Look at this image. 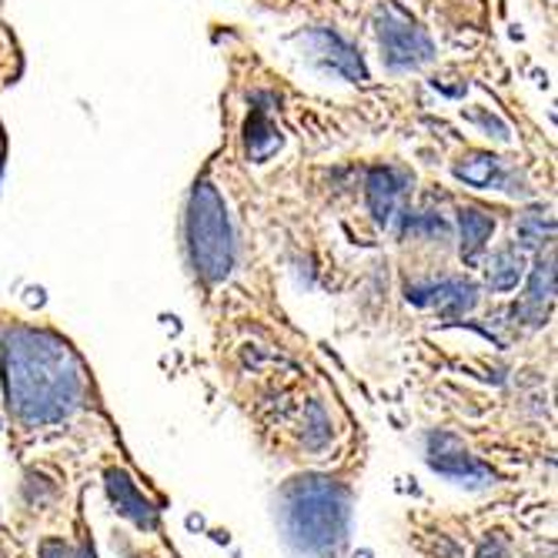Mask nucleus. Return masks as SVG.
<instances>
[{
  "instance_id": "obj_16",
  "label": "nucleus",
  "mask_w": 558,
  "mask_h": 558,
  "mask_svg": "<svg viewBox=\"0 0 558 558\" xmlns=\"http://www.w3.org/2000/svg\"><path fill=\"white\" fill-rule=\"evenodd\" d=\"M401 234H412V238H448V225L432 215V211H422V215H404L401 221Z\"/></svg>"
},
{
  "instance_id": "obj_9",
  "label": "nucleus",
  "mask_w": 558,
  "mask_h": 558,
  "mask_svg": "<svg viewBox=\"0 0 558 558\" xmlns=\"http://www.w3.org/2000/svg\"><path fill=\"white\" fill-rule=\"evenodd\" d=\"M268 105H271L268 94H255V105H251V114L244 121V155L255 165H265L281 147V131L275 124Z\"/></svg>"
},
{
  "instance_id": "obj_4",
  "label": "nucleus",
  "mask_w": 558,
  "mask_h": 558,
  "mask_svg": "<svg viewBox=\"0 0 558 558\" xmlns=\"http://www.w3.org/2000/svg\"><path fill=\"white\" fill-rule=\"evenodd\" d=\"M375 27H378V44H381V61L388 71L395 74L418 71L422 64L435 58V44L428 31L412 14H404L398 4H391V0H385L378 8Z\"/></svg>"
},
{
  "instance_id": "obj_1",
  "label": "nucleus",
  "mask_w": 558,
  "mask_h": 558,
  "mask_svg": "<svg viewBox=\"0 0 558 558\" xmlns=\"http://www.w3.org/2000/svg\"><path fill=\"white\" fill-rule=\"evenodd\" d=\"M4 391L24 425H54L81 409L87 381L68 341L40 328H11L4 335Z\"/></svg>"
},
{
  "instance_id": "obj_17",
  "label": "nucleus",
  "mask_w": 558,
  "mask_h": 558,
  "mask_svg": "<svg viewBox=\"0 0 558 558\" xmlns=\"http://www.w3.org/2000/svg\"><path fill=\"white\" fill-rule=\"evenodd\" d=\"M475 558H512L509 545H505L501 538H485L475 551Z\"/></svg>"
},
{
  "instance_id": "obj_10",
  "label": "nucleus",
  "mask_w": 558,
  "mask_h": 558,
  "mask_svg": "<svg viewBox=\"0 0 558 558\" xmlns=\"http://www.w3.org/2000/svg\"><path fill=\"white\" fill-rule=\"evenodd\" d=\"M108 492H111V501L118 505V512L124 519H131L137 529H158V512H155V505H150L137 485L131 482V475L124 469H111L108 472Z\"/></svg>"
},
{
  "instance_id": "obj_2",
  "label": "nucleus",
  "mask_w": 558,
  "mask_h": 558,
  "mask_svg": "<svg viewBox=\"0 0 558 558\" xmlns=\"http://www.w3.org/2000/svg\"><path fill=\"white\" fill-rule=\"evenodd\" d=\"M281 522L294 548L325 558L344 542L348 492L331 478H294L281 495Z\"/></svg>"
},
{
  "instance_id": "obj_13",
  "label": "nucleus",
  "mask_w": 558,
  "mask_h": 558,
  "mask_svg": "<svg viewBox=\"0 0 558 558\" xmlns=\"http://www.w3.org/2000/svg\"><path fill=\"white\" fill-rule=\"evenodd\" d=\"M488 288L492 291H515L519 281L525 278V258L519 247H501L488 262Z\"/></svg>"
},
{
  "instance_id": "obj_6",
  "label": "nucleus",
  "mask_w": 558,
  "mask_h": 558,
  "mask_svg": "<svg viewBox=\"0 0 558 558\" xmlns=\"http://www.w3.org/2000/svg\"><path fill=\"white\" fill-rule=\"evenodd\" d=\"M478 288L469 278H441V281H415L409 284V301L412 304H432L445 318H462L465 312L475 308Z\"/></svg>"
},
{
  "instance_id": "obj_8",
  "label": "nucleus",
  "mask_w": 558,
  "mask_h": 558,
  "mask_svg": "<svg viewBox=\"0 0 558 558\" xmlns=\"http://www.w3.org/2000/svg\"><path fill=\"white\" fill-rule=\"evenodd\" d=\"M404 191H409V174L404 171H395V168H372L368 171L365 197H368V211L375 215V221L381 228H388L398 218Z\"/></svg>"
},
{
  "instance_id": "obj_15",
  "label": "nucleus",
  "mask_w": 558,
  "mask_h": 558,
  "mask_svg": "<svg viewBox=\"0 0 558 558\" xmlns=\"http://www.w3.org/2000/svg\"><path fill=\"white\" fill-rule=\"evenodd\" d=\"M551 234H555V218L548 211H529V215H522V221H519V241L525 247H542V241L551 238Z\"/></svg>"
},
{
  "instance_id": "obj_5",
  "label": "nucleus",
  "mask_w": 558,
  "mask_h": 558,
  "mask_svg": "<svg viewBox=\"0 0 558 558\" xmlns=\"http://www.w3.org/2000/svg\"><path fill=\"white\" fill-rule=\"evenodd\" d=\"M301 47H304V54H308L312 64H318L322 71L348 81V84H365L368 81V68H365V58H362V50L354 47L351 40H344L338 31L331 27H312V31H304L301 37Z\"/></svg>"
},
{
  "instance_id": "obj_18",
  "label": "nucleus",
  "mask_w": 558,
  "mask_h": 558,
  "mask_svg": "<svg viewBox=\"0 0 558 558\" xmlns=\"http://www.w3.org/2000/svg\"><path fill=\"white\" fill-rule=\"evenodd\" d=\"M40 555H44V558H77L64 542H44V545H40Z\"/></svg>"
},
{
  "instance_id": "obj_20",
  "label": "nucleus",
  "mask_w": 558,
  "mask_h": 558,
  "mask_svg": "<svg viewBox=\"0 0 558 558\" xmlns=\"http://www.w3.org/2000/svg\"><path fill=\"white\" fill-rule=\"evenodd\" d=\"M0 174H4V161H0Z\"/></svg>"
},
{
  "instance_id": "obj_14",
  "label": "nucleus",
  "mask_w": 558,
  "mask_h": 558,
  "mask_svg": "<svg viewBox=\"0 0 558 558\" xmlns=\"http://www.w3.org/2000/svg\"><path fill=\"white\" fill-rule=\"evenodd\" d=\"M454 178L465 181L469 187H498L501 184V161L495 155H472L462 158V165H454Z\"/></svg>"
},
{
  "instance_id": "obj_12",
  "label": "nucleus",
  "mask_w": 558,
  "mask_h": 558,
  "mask_svg": "<svg viewBox=\"0 0 558 558\" xmlns=\"http://www.w3.org/2000/svg\"><path fill=\"white\" fill-rule=\"evenodd\" d=\"M459 231H462V258L475 262L495 234V218L482 208H459Z\"/></svg>"
},
{
  "instance_id": "obj_7",
  "label": "nucleus",
  "mask_w": 558,
  "mask_h": 558,
  "mask_svg": "<svg viewBox=\"0 0 558 558\" xmlns=\"http://www.w3.org/2000/svg\"><path fill=\"white\" fill-rule=\"evenodd\" d=\"M428 462H432L435 472H441L445 478L459 482V485H488L492 482V472L478 459H472V454L451 435H435L432 438Z\"/></svg>"
},
{
  "instance_id": "obj_19",
  "label": "nucleus",
  "mask_w": 558,
  "mask_h": 558,
  "mask_svg": "<svg viewBox=\"0 0 558 558\" xmlns=\"http://www.w3.org/2000/svg\"><path fill=\"white\" fill-rule=\"evenodd\" d=\"M472 118H475V121H482L488 131L495 128V137H498V141H509V128H505L501 121H495V118H485V114H472Z\"/></svg>"
},
{
  "instance_id": "obj_11",
  "label": "nucleus",
  "mask_w": 558,
  "mask_h": 558,
  "mask_svg": "<svg viewBox=\"0 0 558 558\" xmlns=\"http://www.w3.org/2000/svg\"><path fill=\"white\" fill-rule=\"evenodd\" d=\"M555 298V258H538L532 275H529V288H525V301L515 308V318H525L532 312V325L545 322V304H551Z\"/></svg>"
},
{
  "instance_id": "obj_3",
  "label": "nucleus",
  "mask_w": 558,
  "mask_h": 558,
  "mask_svg": "<svg viewBox=\"0 0 558 558\" xmlns=\"http://www.w3.org/2000/svg\"><path fill=\"white\" fill-rule=\"evenodd\" d=\"M187 255L197 278H205L208 284H218L234 271L238 244L231 215L221 191L205 178L191 187L187 197Z\"/></svg>"
}]
</instances>
